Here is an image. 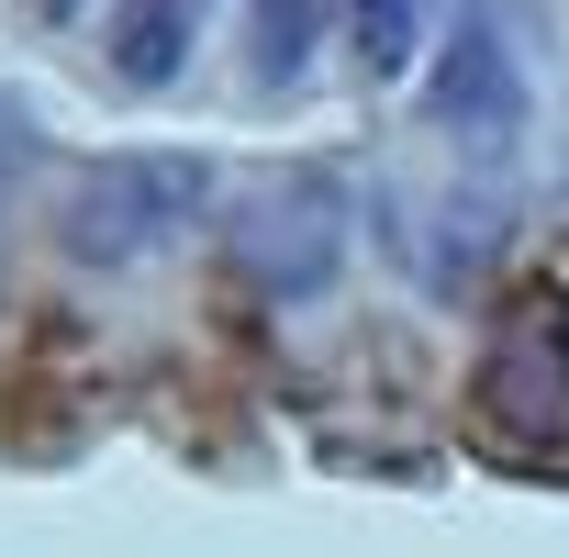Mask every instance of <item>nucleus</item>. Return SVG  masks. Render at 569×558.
Returning <instances> with one entry per match:
<instances>
[{
    "label": "nucleus",
    "mask_w": 569,
    "mask_h": 558,
    "mask_svg": "<svg viewBox=\"0 0 569 558\" xmlns=\"http://www.w3.org/2000/svg\"><path fill=\"white\" fill-rule=\"evenodd\" d=\"M201 201H212V168H201V157H157V146L101 157V168H79V190H68V257H79V268H146L168 235L201 223Z\"/></svg>",
    "instance_id": "nucleus-1"
},
{
    "label": "nucleus",
    "mask_w": 569,
    "mask_h": 558,
    "mask_svg": "<svg viewBox=\"0 0 569 558\" xmlns=\"http://www.w3.org/2000/svg\"><path fill=\"white\" fill-rule=\"evenodd\" d=\"M480 413L513 447H569V291L525 279V302H502L480 347Z\"/></svg>",
    "instance_id": "nucleus-2"
},
{
    "label": "nucleus",
    "mask_w": 569,
    "mask_h": 558,
    "mask_svg": "<svg viewBox=\"0 0 569 558\" xmlns=\"http://www.w3.org/2000/svg\"><path fill=\"white\" fill-rule=\"evenodd\" d=\"M234 268L268 302H313L347 268V179L336 168H279L257 179V201L234 212Z\"/></svg>",
    "instance_id": "nucleus-3"
},
{
    "label": "nucleus",
    "mask_w": 569,
    "mask_h": 558,
    "mask_svg": "<svg viewBox=\"0 0 569 558\" xmlns=\"http://www.w3.org/2000/svg\"><path fill=\"white\" fill-rule=\"evenodd\" d=\"M436 123L458 134V146H480V157H502L513 134H525V57H513V34H502V12L480 0V12L447 34V57H436Z\"/></svg>",
    "instance_id": "nucleus-4"
},
{
    "label": "nucleus",
    "mask_w": 569,
    "mask_h": 558,
    "mask_svg": "<svg viewBox=\"0 0 569 558\" xmlns=\"http://www.w3.org/2000/svg\"><path fill=\"white\" fill-rule=\"evenodd\" d=\"M190 34H201L190 0H123V12H112V79L123 90H168L190 68Z\"/></svg>",
    "instance_id": "nucleus-5"
},
{
    "label": "nucleus",
    "mask_w": 569,
    "mask_h": 558,
    "mask_svg": "<svg viewBox=\"0 0 569 558\" xmlns=\"http://www.w3.org/2000/svg\"><path fill=\"white\" fill-rule=\"evenodd\" d=\"M425 23H436V0H347V46L369 79H402L425 57Z\"/></svg>",
    "instance_id": "nucleus-6"
},
{
    "label": "nucleus",
    "mask_w": 569,
    "mask_h": 558,
    "mask_svg": "<svg viewBox=\"0 0 569 558\" xmlns=\"http://www.w3.org/2000/svg\"><path fill=\"white\" fill-rule=\"evenodd\" d=\"M302 57H313V0H257V23H246V68H257L268 90H291Z\"/></svg>",
    "instance_id": "nucleus-7"
},
{
    "label": "nucleus",
    "mask_w": 569,
    "mask_h": 558,
    "mask_svg": "<svg viewBox=\"0 0 569 558\" xmlns=\"http://www.w3.org/2000/svg\"><path fill=\"white\" fill-rule=\"evenodd\" d=\"M12 190H23V112H0V235H12Z\"/></svg>",
    "instance_id": "nucleus-8"
},
{
    "label": "nucleus",
    "mask_w": 569,
    "mask_h": 558,
    "mask_svg": "<svg viewBox=\"0 0 569 558\" xmlns=\"http://www.w3.org/2000/svg\"><path fill=\"white\" fill-rule=\"evenodd\" d=\"M190 12H212V0H190Z\"/></svg>",
    "instance_id": "nucleus-9"
}]
</instances>
